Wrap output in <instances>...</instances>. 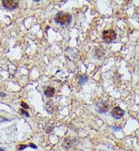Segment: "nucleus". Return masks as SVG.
Masks as SVG:
<instances>
[{
  "label": "nucleus",
  "instance_id": "obj_7",
  "mask_svg": "<svg viewBox=\"0 0 139 151\" xmlns=\"http://www.w3.org/2000/svg\"><path fill=\"white\" fill-rule=\"evenodd\" d=\"M87 81H88V77L86 75H83L82 78H80V82L81 84H84Z\"/></svg>",
  "mask_w": 139,
  "mask_h": 151
},
{
  "label": "nucleus",
  "instance_id": "obj_10",
  "mask_svg": "<svg viewBox=\"0 0 139 151\" xmlns=\"http://www.w3.org/2000/svg\"><path fill=\"white\" fill-rule=\"evenodd\" d=\"M21 113H23L24 115H25L27 117H29V116H30V115L28 114V112H26V111H24V110H23V109H21Z\"/></svg>",
  "mask_w": 139,
  "mask_h": 151
},
{
  "label": "nucleus",
  "instance_id": "obj_8",
  "mask_svg": "<svg viewBox=\"0 0 139 151\" xmlns=\"http://www.w3.org/2000/svg\"><path fill=\"white\" fill-rule=\"evenodd\" d=\"M21 105L23 107V108H24V109H29V106L27 105V103H25L24 102H21Z\"/></svg>",
  "mask_w": 139,
  "mask_h": 151
},
{
  "label": "nucleus",
  "instance_id": "obj_9",
  "mask_svg": "<svg viewBox=\"0 0 139 151\" xmlns=\"http://www.w3.org/2000/svg\"><path fill=\"white\" fill-rule=\"evenodd\" d=\"M27 147H29V145H28V146H27V145H21V146H18L17 149H18V150H24V149H25V148Z\"/></svg>",
  "mask_w": 139,
  "mask_h": 151
},
{
  "label": "nucleus",
  "instance_id": "obj_3",
  "mask_svg": "<svg viewBox=\"0 0 139 151\" xmlns=\"http://www.w3.org/2000/svg\"><path fill=\"white\" fill-rule=\"evenodd\" d=\"M2 5L7 9L13 10V9H15L17 8L18 1H17V0H3Z\"/></svg>",
  "mask_w": 139,
  "mask_h": 151
},
{
  "label": "nucleus",
  "instance_id": "obj_4",
  "mask_svg": "<svg viewBox=\"0 0 139 151\" xmlns=\"http://www.w3.org/2000/svg\"><path fill=\"white\" fill-rule=\"evenodd\" d=\"M124 111L119 106H116L113 109V110L111 111V116L113 117L116 119H119L121 118L123 115H124Z\"/></svg>",
  "mask_w": 139,
  "mask_h": 151
},
{
  "label": "nucleus",
  "instance_id": "obj_2",
  "mask_svg": "<svg viewBox=\"0 0 139 151\" xmlns=\"http://www.w3.org/2000/svg\"><path fill=\"white\" fill-rule=\"evenodd\" d=\"M103 40L107 43H110L116 38V34L113 30H107L104 31L102 33Z\"/></svg>",
  "mask_w": 139,
  "mask_h": 151
},
{
  "label": "nucleus",
  "instance_id": "obj_6",
  "mask_svg": "<svg viewBox=\"0 0 139 151\" xmlns=\"http://www.w3.org/2000/svg\"><path fill=\"white\" fill-rule=\"evenodd\" d=\"M54 92H55L54 88L51 87H48L46 88V90H45V92H44V93H45V95L47 97L50 98V97H52L54 96Z\"/></svg>",
  "mask_w": 139,
  "mask_h": 151
},
{
  "label": "nucleus",
  "instance_id": "obj_5",
  "mask_svg": "<svg viewBox=\"0 0 139 151\" xmlns=\"http://www.w3.org/2000/svg\"><path fill=\"white\" fill-rule=\"evenodd\" d=\"M96 110H97L98 112H100V113L107 112V110H108V105H107V102H104V101L100 102H98V103L96 105Z\"/></svg>",
  "mask_w": 139,
  "mask_h": 151
},
{
  "label": "nucleus",
  "instance_id": "obj_1",
  "mask_svg": "<svg viewBox=\"0 0 139 151\" xmlns=\"http://www.w3.org/2000/svg\"><path fill=\"white\" fill-rule=\"evenodd\" d=\"M54 20H55L56 23H57L62 26H65V25H68L70 24L71 20H72V16L69 13H65L63 11H61L56 14Z\"/></svg>",
  "mask_w": 139,
  "mask_h": 151
},
{
  "label": "nucleus",
  "instance_id": "obj_12",
  "mask_svg": "<svg viewBox=\"0 0 139 151\" xmlns=\"http://www.w3.org/2000/svg\"><path fill=\"white\" fill-rule=\"evenodd\" d=\"M33 2H39V0H34Z\"/></svg>",
  "mask_w": 139,
  "mask_h": 151
},
{
  "label": "nucleus",
  "instance_id": "obj_11",
  "mask_svg": "<svg viewBox=\"0 0 139 151\" xmlns=\"http://www.w3.org/2000/svg\"><path fill=\"white\" fill-rule=\"evenodd\" d=\"M29 146H30V147H31L32 148H34V149H36V148H37V147H36V145H34V144H29Z\"/></svg>",
  "mask_w": 139,
  "mask_h": 151
}]
</instances>
